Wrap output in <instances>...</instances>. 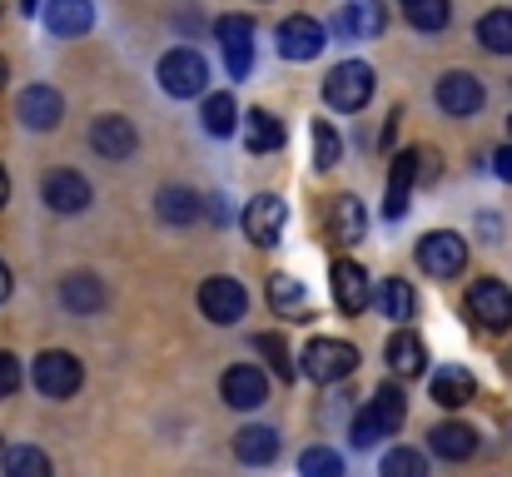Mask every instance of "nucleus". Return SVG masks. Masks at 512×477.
Wrapping results in <instances>:
<instances>
[{"instance_id":"obj_1","label":"nucleus","mask_w":512,"mask_h":477,"mask_svg":"<svg viewBox=\"0 0 512 477\" xmlns=\"http://www.w3.org/2000/svg\"><path fill=\"white\" fill-rule=\"evenodd\" d=\"M324 100L343 110V115H353V110H363L368 100H373V70L363 65V60H343L329 70V80H324Z\"/></svg>"},{"instance_id":"obj_2","label":"nucleus","mask_w":512,"mask_h":477,"mask_svg":"<svg viewBox=\"0 0 512 477\" xmlns=\"http://www.w3.org/2000/svg\"><path fill=\"white\" fill-rule=\"evenodd\" d=\"M160 85H165V95H174V100L204 95V85H209L204 55H199V50H170V55L160 60Z\"/></svg>"},{"instance_id":"obj_3","label":"nucleus","mask_w":512,"mask_h":477,"mask_svg":"<svg viewBox=\"0 0 512 477\" xmlns=\"http://www.w3.org/2000/svg\"><path fill=\"white\" fill-rule=\"evenodd\" d=\"M353 368H358V348L343 343V338H314V343L304 348V373H309L314 383H339Z\"/></svg>"},{"instance_id":"obj_4","label":"nucleus","mask_w":512,"mask_h":477,"mask_svg":"<svg viewBox=\"0 0 512 477\" xmlns=\"http://www.w3.org/2000/svg\"><path fill=\"white\" fill-rule=\"evenodd\" d=\"M418 264H423V274H433V279H458L463 264H468V244H463L453 229H433V234H423V244H418Z\"/></svg>"},{"instance_id":"obj_5","label":"nucleus","mask_w":512,"mask_h":477,"mask_svg":"<svg viewBox=\"0 0 512 477\" xmlns=\"http://www.w3.org/2000/svg\"><path fill=\"white\" fill-rule=\"evenodd\" d=\"M30 378H35V388L45 393V398H70L75 388H80V358L75 353H65V348H50V353H40L35 358V368H30Z\"/></svg>"},{"instance_id":"obj_6","label":"nucleus","mask_w":512,"mask_h":477,"mask_svg":"<svg viewBox=\"0 0 512 477\" xmlns=\"http://www.w3.org/2000/svg\"><path fill=\"white\" fill-rule=\"evenodd\" d=\"M214 35H219V50H224L229 75L244 80V75L254 70V20H249V15H224V20L214 25Z\"/></svg>"},{"instance_id":"obj_7","label":"nucleus","mask_w":512,"mask_h":477,"mask_svg":"<svg viewBox=\"0 0 512 477\" xmlns=\"http://www.w3.org/2000/svg\"><path fill=\"white\" fill-rule=\"evenodd\" d=\"M199 309H204V318H214V323H239L244 309H249V294H244L239 279L214 274V279L199 284Z\"/></svg>"},{"instance_id":"obj_8","label":"nucleus","mask_w":512,"mask_h":477,"mask_svg":"<svg viewBox=\"0 0 512 477\" xmlns=\"http://www.w3.org/2000/svg\"><path fill=\"white\" fill-rule=\"evenodd\" d=\"M324 45H329V40H324V25H319L314 15H289V20L279 25V55H284V60H314Z\"/></svg>"},{"instance_id":"obj_9","label":"nucleus","mask_w":512,"mask_h":477,"mask_svg":"<svg viewBox=\"0 0 512 477\" xmlns=\"http://www.w3.org/2000/svg\"><path fill=\"white\" fill-rule=\"evenodd\" d=\"M468 309H473V318H478L483 328H512V294H508L503 279H483V284H473Z\"/></svg>"},{"instance_id":"obj_10","label":"nucleus","mask_w":512,"mask_h":477,"mask_svg":"<svg viewBox=\"0 0 512 477\" xmlns=\"http://www.w3.org/2000/svg\"><path fill=\"white\" fill-rule=\"evenodd\" d=\"M15 115H20L25 130H55L60 115H65V100H60V90H50V85H30V90L15 100Z\"/></svg>"},{"instance_id":"obj_11","label":"nucleus","mask_w":512,"mask_h":477,"mask_svg":"<svg viewBox=\"0 0 512 477\" xmlns=\"http://www.w3.org/2000/svg\"><path fill=\"white\" fill-rule=\"evenodd\" d=\"M40 194H45V204H50L55 214H80V209L90 204V184H85V174H75V169H50L45 184H40Z\"/></svg>"},{"instance_id":"obj_12","label":"nucleus","mask_w":512,"mask_h":477,"mask_svg":"<svg viewBox=\"0 0 512 477\" xmlns=\"http://www.w3.org/2000/svg\"><path fill=\"white\" fill-rule=\"evenodd\" d=\"M284 219H289L284 199H274V194H259V199H249V209H244V234H249L254 244H279V234H284Z\"/></svg>"},{"instance_id":"obj_13","label":"nucleus","mask_w":512,"mask_h":477,"mask_svg":"<svg viewBox=\"0 0 512 477\" xmlns=\"http://www.w3.org/2000/svg\"><path fill=\"white\" fill-rule=\"evenodd\" d=\"M438 105H443L448 115H478V110H483V80L468 75V70L443 75V80H438Z\"/></svg>"},{"instance_id":"obj_14","label":"nucleus","mask_w":512,"mask_h":477,"mask_svg":"<svg viewBox=\"0 0 512 477\" xmlns=\"http://www.w3.org/2000/svg\"><path fill=\"white\" fill-rule=\"evenodd\" d=\"M219 393H224V403H229V408H259V403L269 398V378H264V368L239 363V368H229V373H224Z\"/></svg>"},{"instance_id":"obj_15","label":"nucleus","mask_w":512,"mask_h":477,"mask_svg":"<svg viewBox=\"0 0 512 477\" xmlns=\"http://www.w3.org/2000/svg\"><path fill=\"white\" fill-rule=\"evenodd\" d=\"M90 145L105 159H130L135 145H140V135H135V125H130L125 115H100V120L90 125Z\"/></svg>"},{"instance_id":"obj_16","label":"nucleus","mask_w":512,"mask_h":477,"mask_svg":"<svg viewBox=\"0 0 512 477\" xmlns=\"http://www.w3.org/2000/svg\"><path fill=\"white\" fill-rule=\"evenodd\" d=\"M334 25H339L343 40H378V35H383V25H388V15H383V5H378V0H348Z\"/></svg>"},{"instance_id":"obj_17","label":"nucleus","mask_w":512,"mask_h":477,"mask_svg":"<svg viewBox=\"0 0 512 477\" xmlns=\"http://www.w3.org/2000/svg\"><path fill=\"white\" fill-rule=\"evenodd\" d=\"M45 25L50 35L70 40V35H85L95 25V5L90 0H45Z\"/></svg>"},{"instance_id":"obj_18","label":"nucleus","mask_w":512,"mask_h":477,"mask_svg":"<svg viewBox=\"0 0 512 477\" xmlns=\"http://www.w3.org/2000/svg\"><path fill=\"white\" fill-rule=\"evenodd\" d=\"M413 179H418V150H403V155L393 159V169H388V194H383V214L388 219H403Z\"/></svg>"},{"instance_id":"obj_19","label":"nucleus","mask_w":512,"mask_h":477,"mask_svg":"<svg viewBox=\"0 0 512 477\" xmlns=\"http://www.w3.org/2000/svg\"><path fill=\"white\" fill-rule=\"evenodd\" d=\"M334 304H339L343 314H363L368 309V274L353 259L334 264Z\"/></svg>"},{"instance_id":"obj_20","label":"nucleus","mask_w":512,"mask_h":477,"mask_svg":"<svg viewBox=\"0 0 512 477\" xmlns=\"http://www.w3.org/2000/svg\"><path fill=\"white\" fill-rule=\"evenodd\" d=\"M423 363H428L423 338H418V333H408V328H398V333L388 338V368H393L398 378H418V373H423Z\"/></svg>"},{"instance_id":"obj_21","label":"nucleus","mask_w":512,"mask_h":477,"mask_svg":"<svg viewBox=\"0 0 512 477\" xmlns=\"http://www.w3.org/2000/svg\"><path fill=\"white\" fill-rule=\"evenodd\" d=\"M60 304H65L70 314H95V309H105V289H100L95 274H70V279L60 284Z\"/></svg>"},{"instance_id":"obj_22","label":"nucleus","mask_w":512,"mask_h":477,"mask_svg":"<svg viewBox=\"0 0 512 477\" xmlns=\"http://www.w3.org/2000/svg\"><path fill=\"white\" fill-rule=\"evenodd\" d=\"M234 453H239V463L264 468V463L279 458V433H274V428H244V433L234 438Z\"/></svg>"},{"instance_id":"obj_23","label":"nucleus","mask_w":512,"mask_h":477,"mask_svg":"<svg viewBox=\"0 0 512 477\" xmlns=\"http://www.w3.org/2000/svg\"><path fill=\"white\" fill-rule=\"evenodd\" d=\"M428 443H433V453H438V458H453V463L473 458V448H478L473 428H463V423H438V428L428 433Z\"/></svg>"},{"instance_id":"obj_24","label":"nucleus","mask_w":512,"mask_h":477,"mask_svg":"<svg viewBox=\"0 0 512 477\" xmlns=\"http://www.w3.org/2000/svg\"><path fill=\"white\" fill-rule=\"evenodd\" d=\"M244 145H249L254 155L279 150V145H284V125H279V115H269V110H249V120H244Z\"/></svg>"},{"instance_id":"obj_25","label":"nucleus","mask_w":512,"mask_h":477,"mask_svg":"<svg viewBox=\"0 0 512 477\" xmlns=\"http://www.w3.org/2000/svg\"><path fill=\"white\" fill-rule=\"evenodd\" d=\"M403 413H408V403H403V388H378L373 393V403H368V418L378 423V433H398L403 428Z\"/></svg>"},{"instance_id":"obj_26","label":"nucleus","mask_w":512,"mask_h":477,"mask_svg":"<svg viewBox=\"0 0 512 477\" xmlns=\"http://www.w3.org/2000/svg\"><path fill=\"white\" fill-rule=\"evenodd\" d=\"M433 398H438L443 408H463V403L473 398V373H463V368H438V373H433Z\"/></svg>"},{"instance_id":"obj_27","label":"nucleus","mask_w":512,"mask_h":477,"mask_svg":"<svg viewBox=\"0 0 512 477\" xmlns=\"http://www.w3.org/2000/svg\"><path fill=\"white\" fill-rule=\"evenodd\" d=\"M329 229H334V239H343V244L363 239V204H358L353 194H339V199H334V209H329Z\"/></svg>"},{"instance_id":"obj_28","label":"nucleus","mask_w":512,"mask_h":477,"mask_svg":"<svg viewBox=\"0 0 512 477\" xmlns=\"http://www.w3.org/2000/svg\"><path fill=\"white\" fill-rule=\"evenodd\" d=\"M478 40L493 50V55H512V10H488L478 20Z\"/></svg>"},{"instance_id":"obj_29","label":"nucleus","mask_w":512,"mask_h":477,"mask_svg":"<svg viewBox=\"0 0 512 477\" xmlns=\"http://www.w3.org/2000/svg\"><path fill=\"white\" fill-rule=\"evenodd\" d=\"M5 477H50V458L30 443L20 448H5Z\"/></svg>"},{"instance_id":"obj_30","label":"nucleus","mask_w":512,"mask_h":477,"mask_svg":"<svg viewBox=\"0 0 512 477\" xmlns=\"http://www.w3.org/2000/svg\"><path fill=\"white\" fill-rule=\"evenodd\" d=\"M378 309H383V318H393V323H408V318H413V289H408L403 279H383Z\"/></svg>"},{"instance_id":"obj_31","label":"nucleus","mask_w":512,"mask_h":477,"mask_svg":"<svg viewBox=\"0 0 512 477\" xmlns=\"http://www.w3.org/2000/svg\"><path fill=\"white\" fill-rule=\"evenodd\" d=\"M234 115H239L234 95H204V130H209V135H219V140H224V135L239 125Z\"/></svg>"},{"instance_id":"obj_32","label":"nucleus","mask_w":512,"mask_h":477,"mask_svg":"<svg viewBox=\"0 0 512 477\" xmlns=\"http://www.w3.org/2000/svg\"><path fill=\"white\" fill-rule=\"evenodd\" d=\"M269 299H274V309H279V314H304V304H309L304 284H299V279H289V274H274V279H269Z\"/></svg>"},{"instance_id":"obj_33","label":"nucleus","mask_w":512,"mask_h":477,"mask_svg":"<svg viewBox=\"0 0 512 477\" xmlns=\"http://www.w3.org/2000/svg\"><path fill=\"white\" fill-rule=\"evenodd\" d=\"M160 219H165V224L199 219V199H194L189 189H160Z\"/></svg>"},{"instance_id":"obj_34","label":"nucleus","mask_w":512,"mask_h":477,"mask_svg":"<svg viewBox=\"0 0 512 477\" xmlns=\"http://www.w3.org/2000/svg\"><path fill=\"white\" fill-rule=\"evenodd\" d=\"M299 477H343V458L334 448H309L299 458Z\"/></svg>"},{"instance_id":"obj_35","label":"nucleus","mask_w":512,"mask_h":477,"mask_svg":"<svg viewBox=\"0 0 512 477\" xmlns=\"http://www.w3.org/2000/svg\"><path fill=\"white\" fill-rule=\"evenodd\" d=\"M408 25H418V30H443V25H448V0H408Z\"/></svg>"},{"instance_id":"obj_36","label":"nucleus","mask_w":512,"mask_h":477,"mask_svg":"<svg viewBox=\"0 0 512 477\" xmlns=\"http://www.w3.org/2000/svg\"><path fill=\"white\" fill-rule=\"evenodd\" d=\"M383 477H428V463H423V453H413V448H393V453L383 458Z\"/></svg>"},{"instance_id":"obj_37","label":"nucleus","mask_w":512,"mask_h":477,"mask_svg":"<svg viewBox=\"0 0 512 477\" xmlns=\"http://www.w3.org/2000/svg\"><path fill=\"white\" fill-rule=\"evenodd\" d=\"M259 353H269V363H274V373L289 383L299 368H294V358H289V343L279 338V333H259Z\"/></svg>"},{"instance_id":"obj_38","label":"nucleus","mask_w":512,"mask_h":477,"mask_svg":"<svg viewBox=\"0 0 512 477\" xmlns=\"http://www.w3.org/2000/svg\"><path fill=\"white\" fill-rule=\"evenodd\" d=\"M339 135H334V125H324V120H319V125H314V164H319V169H334V164H339Z\"/></svg>"},{"instance_id":"obj_39","label":"nucleus","mask_w":512,"mask_h":477,"mask_svg":"<svg viewBox=\"0 0 512 477\" xmlns=\"http://www.w3.org/2000/svg\"><path fill=\"white\" fill-rule=\"evenodd\" d=\"M15 388H20V363H15V353L0 348V398H10Z\"/></svg>"},{"instance_id":"obj_40","label":"nucleus","mask_w":512,"mask_h":477,"mask_svg":"<svg viewBox=\"0 0 512 477\" xmlns=\"http://www.w3.org/2000/svg\"><path fill=\"white\" fill-rule=\"evenodd\" d=\"M378 438H383V433H378V423H373L368 413H358V418H353V443H358V448H373Z\"/></svg>"},{"instance_id":"obj_41","label":"nucleus","mask_w":512,"mask_h":477,"mask_svg":"<svg viewBox=\"0 0 512 477\" xmlns=\"http://www.w3.org/2000/svg\"><path fill=\"white\" fill-rule=\"evenodd\" d=\"M493 169H498V179H512V145L498 150V164H493Z\"/></svg>"},{"instance_id":"obj_42","label":"nucleus","mask_w":512,"mask_h":477,"mask_svg":"<svg viewBox=\"0 0 512 477\" xmlns=\"http://www.w3.org/2000/svg\"><path fill=\"white\" fill-rule=\"evenodd\" d=\"M5 299H10V269L0 264V304H5Z\"/></svg>"},{"instance_id":"obj_43","label":"nucleus","mask_w":512,"mask_h":477,"mask_svg":"<svg viewBox=\"0 0 512 477\" xmlns=\"http://www.w3.org/2000/svg\"><path fill=\"white\" fill-rule=\"evenodd\" d=\"M10 199V179H5V169H0V204Z\"/></svg>"},{"instance_id":"obj_44","label":"nucleus","mask_w":512,"mask_h":477,"mask_svg":"<svg viewBox=\"0 0 512 477\" xmlns=\"http://www.w3.org/2000/svg\"><path fill=\"white\" fill-rule=\"evenodd\" d=\"M20 10H25V15H35V10H40V0H20Z\"/></svg>"},{"instance_id":"obj_45","label":"nucleus","mask_w":512,"mask_h":477,"mask_svg":"<svg viewBox=\"0 0 512 477\" xmlns=\"http://www.w3.org/2000/svg\"><path fill=\"white\" fill-rule=\"evenodd\" d=\"M0 85H5V60H0Z\"/></svg>"}]
</instances>
